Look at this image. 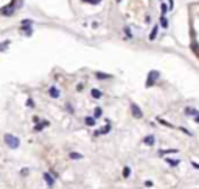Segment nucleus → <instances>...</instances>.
I'll list each match as a JSON object with an SVG mask.
<instances>
[{"mask_svg":"<svg viewBox=\"0 0 199 189\" xmlns=\"http://www.w3.org/2000/svg\"><path fill=\"white\" fill-rule=\"evenodd\" d=\"M5 142L9 148H17L19 145H20L19 138H16V136H13V134H5Z\"/></svg>","mask_w":199,"mask_h":189,"instance_id":"1","label":"nucleus"},{"mask_svg":"<svg viewBox=\"0 0 199 189\" xmlns=\"http://www.w3.org/2000/svg\"><path fill=\"white\" fill-rule=\"evenodd\" d=\"M157 78H159V72H156V71H151V72H149L148 80H146V86H148V88H151V86L156 83V80H157Z\"/></svg>","mask_w":199,"mask_h":189,"instance_id":"2","label":"nucleus"},{"mask_svg":"<svg viewBox=\"0 0 199 189\" xmlns=\"http://www.w3.org/2000/svg\"><path fill=\"white\" fill-rule=\"evenodd\" d=\"M131 111H132V114H134L135 119H142V117H143V112L140 111V108H138L135 103H131Z\"/></svg>","mask_w":199,"mask_h":189,"instance_id":"3","label":"nucleus"},{"mask_svg":"<svg viewBox=\"0 0 199 189\" xmlns=\"http://www.w3.org/2000/svg\"><path fill=\"white\" fill-rule=\"evenodd\" d=\"M48 92H50V97H53V98H58L59 95H61V92H59V89L56 88V86H51Z\"/></svg>","mask_w":199,"mask_h":189,"instance_id":"4","label":"nucleus"},{"mask_svg":"<svg viewBox=\"0 0 199 189\" xmlns=\"http://www.w3.org/2000/svg\"><path fill=\"white\" fill-rule=\"evenodd\" d=\"M44 180L47 181L48 186H53V184H55V178H53L51 174H48V172H45V174H44Z\"/></svg>","mask_w":199,"mask_h":189,"instance_id":"5","label":"nucleus"},{"mask_svg":"<svg viewBox=\"0 0 199 189\" xmlns=\"http://www.w3.org/2000/svg\"><path fill=\"white\" fill-rule=\"evenodd\" d=\"M154 142H156V138L152 134H148L146 138L143 139V144L145 145H154Z\"/></svg>","mask_w":199,"mask_h":189,"instance_id":"6","label":"nucleus"},{"mask_svg":"<svg viewBox=\"0 0 199 189\" xmlns=\"http://www.w3.org/2000/svg\"><path fill=\"white\" fill-rule=\"evenodd\" d=\"M13 13H14V8H13V5H9V6H6V8L2 9V14H5V16H11Z\"/></svg>","mask_w":199,"mask_h":189,"instance_id":"7","label":"nucleus"},{"mask_svg":"<svg viewBox=\"0 0 199 189\" xmlns=\"http://www.w3.org/2000/svg\"><path fill=\"white\" fill-rule=\"evenodd\" d=\"M184 112H185V114H187V116H196V114H198V109H194V108H190V106H187V108L184 109Z\"/></svg>","mask_w":199,"mask_h":189,"instance_id":"8","label":"nucleus"},{"mask_svg":"<svg viewBox=\"0 0 199 189\" xmlns=\"http://www.w3.org/2000/svg\"><path fill=\"white\" fill-rule=\"evenodd\" d=\"M157 31H159L157 25H154V27H152V30H151V35H149V41H154L156 36H157Z\"/></svg>","mask_w":199,"mask_h":189,"instance_id":"9","label":"nucleus"},{"mask_svg":"<svg viewBox=\"0 0 199 189\" xmlns=\"http://www.w3.org/2000/svg\"><path fill=\"white\" fill-rule=\"evenodd\" d=\"M44 127H48V122H41V124H36V127H34V131H41V130H44Z\"/></svg>","mask_w":199,"mask_h":189,"instance_id":"10","label":"nucleus"},{"mask_svg":"<svg viewBox=\"0 0 199 189\" xmlns=\"http://www.w3.org/2000/svg\"><path fill=\"white\" fill-rule=\"evenodd\" d=\"M97 124V119L92 117V116H89V117H86V125H89V127H92V125Z\"/></svg>","mask_w":199,"mask_h":189,"instance_id":"11","label":"nucleus"},{"mask_svg":"<svg viewBox=\"0 0 199 189\" xmlns=\"http://www.w3.org/2000/svg\"><path fill=\"white\" fill-rule=\"evenodd\" d=\"M90 94H92V97H94V98H101V95H103L100 89H92Z\"/></svg>","mask_w":199,"mask_h":189,"instance_id":"12","label":"nucleus"},{"mask_svg":"<svg viewBox=\"0 0 199 189\" xmlns=\"http://www.w3.org/2000/svg\"><path fill=\"white\" fill-rule=\"evenodd\" d=\"M20 30L24 31L25 36H31V35H33V28H31V27H30V28H28V27H20Z\"/></svg>","mask_w":199,"mask_h":189,"instance_id":"13","label":"nucleus"},{"mask_svg":"<svg viewBox=\"0 0 199 189\" xmlns=\"http://www.w3.org/2000/svg\"><path fill=\"white\" fill-rule=\"evenodd\" d=\"M31 25H33L31 19H24V21H22V24H20V27H31Z\"/></svg>","mask_w":199,"mask_h":189,"instance_id":"14","label":"nucleus"},{"mask_svg":"<svg viewBox=\"0 0 199 189\" xmlns=\"http://www.w3.org/2000/svg\"><path fill=\"white\" fill-rule=\"evenodd\" d=\"M97 78H100V80H107V78H111V75H106V74H101V72H97Z\"/></svg>","mask_w":199,"mask_h":189,"instance_id":"15","label":"nucleus"},{"mask_svg":"<svg viewBox=\"0 0 199 189\" xmlns=\"http://www.w3.org/2000/svg\"><path fill=\"white\" fill-rule=\"evenodd\" d=\"M167 153H177V150L176 148H170V150H160V156H163V155Z\"/></svg>","mask_w":199,"mask_h":189,"instance_id":"16","label":"nucleus"},{"mask_svg":"<svg viewBox=\"0 0 199 189\" xmlns=\"http://www.w3.org/2000/svg\"><path fill=\"white\" fill-rule=\"evenodd\" d=\"M109 130H111V125H106L104 128L98 130V133H100V134H106V133H109Z\"/></svg>","mask_w":199,"mask_h":189,"instance_id":"17","label":"nucleus"},{"mask_svg":"<svg viewBox=\"0 0 199 189\" xmlns=\"http://www.w3.org/2000/svg\"><path fill=\"white\" fill-rule=\"evenodd\" d=\"M69 156H70L72 160H81V158H82V155H79V153H75V152H72V153L69 155Z\"/></svg>","mask_w":199,"mask_h":189,"instance_id":"18","label":"nucleus"},{"mask_svg":"<svg viewBox=\"0 0 199 189\" xmlns=\"http://www.w3.org/2000/svg\"><path fill=\"white\" fill-rule=\"evenodd\" d=\"M129 175H131V167H125L123 169V177L125 178H129Z\"/></svg>","mask_w":199,"mask_h":189,"instance_id":"19","label":"nucleus"},{"mask_svg":"<svg viewBox=\"0 0 199 189\" xmlns=\"http://www.w3.org/2000/svg\"><path fill=\"white\" fill-rule=\"evenodd\" d=\"M165 161H167L168 164H171V166H177L179 164V160H170V158H165Z\"/></svg>","mask_w":199,"mask_h":189,"instance_id":"20","label":"nucleus"},{"mask_svg":"<svg viewBox=\"0 0 199 189\" xmlns=\"http://www.w3.org/2000/svg\"><path fill=\"white\" fill-rule=\"evenodd\" d=\"M160 24H162V27H163V28H167V27H168V22H167V17H165V16H162Z\"/></svg>","mask_w":199,"mask_h":189,"instance_id":"21","label":"nucleus"},{"mask_svg":"<svg viewBox=\"0 0 199 189\" xmlns=\"http://www.w3.org/2000/svg\"><path fill=\"white\" fill-rule=\"evenodd\" d=\"M8 45H9V41H5V42H2V44H0V52H3L6 47H8Z\"/></svg>","mask_w":199,"mask_h":189,"instance_id":"22","label":"nucleus"},{"mask_svg":"<svg viewBox=\"0 0 199 189\" xmlns=\"http://www.w3.org/2000/svg\"><path fill=\"white\" fill-rule=\"evenodd\" d=\"M26 106H28V108H34V102H33V98H28V100H26Z\"/></svg>","mask_w":199,"mask_h":189,"instance_id":"23","label":"nucleus"},{"mask_svg":"<svg viewBox=\"0 0 199 189\" xmlns=\"http://www.w3.org/2000/svg\"><path fill=\"white\" fill-rule=\"evenodd\" d=\"M157 120H159V124H162V125H167V127H173V125L168 124L167 120H163V119H157Z\"/></svg>","mask_w":199,"mask_h":189,"instance_id":"24","label":"nucleus"},{"mask_svg":"<svg viewBox=\"0 0 199 189\" xmlns=\"http://www.w3.org/2000/svg\"><path fill=\"white\" fill-rule=\"evenodd\" d=\"M100 116H101V108H97V109H95V114H94V117L97 119V117H100Z\"/></svg>","mask_w":199,"mask_h":189,"instance_id":"25","label":"nucleus"},{"mask_svg":"<svg viewBox=\"0 0 199 189\" xmlns=\"http://www.w3.org/2000/svg\"><path fill=\"white\" fill-rule=\"evenodd\" d=\"M191 49H193V50L196 52V53H199V47H198V44H196V42H193V44H191Z\"/></svg>","mask_w":199,"mask_h":189,"instance_id":"26","label":"nucleus"},{"mask_svg":"<svg viewBox=\"0 0 199 189\" xmlns=\"http://www.w3.org/2000/svg\"><path fill=\"white\" fill-rule=\"evenodd\" d=\"M160 8H162V14H165V13L168 11V6L165 5V3H162V6H160Z\"/></svg>","mask_w":199,"mask_h":189,"instance_id":"27","label":"nucleus"},{"mask_svg":"<svg viewBox=\"0 0 199 189\" xmlns=\"http://www.w3.org/2000/svg\"><path fill=\"white\" fill-rule=\"evenodd\" d=\"M181 131H182V133H185V134H187V136H191V134H193V133H190V131H188L187 128H184V127L181 128Z\"/></svg>","mask_w":199,"mask_h":189,"instance_id":"28","label":"nucleus"},{"mask_svg":"<svg viewBox=\"0 0 199 189\" xmlns=\"http://www.w3.org/2000/svg\"><path fill=\"white\" fill-rule=\"evenodd\" d=\"M125 33H126V36H129V38H132V33H131V30H129V28H125Z\"/></svg>","mask_w":199,"mask_h":189,"instance_id":"29","label":"nucleus"},{"mask_svg":"<svg viewBox=\"0 0 199 189\" xmlns=\"http://www.w3.org/2000/svg\"><path fill=\"white\" fill-rule=\"evenodd\" d=\"M84 2H87V3H94V5H97V3H100V0H84Z\"/></svg>","mask_w":199,"mask_h":189,"instance_id":"30","label":"nucleus"},{"mask_svg":"<svg viewBox=\"0 0 199 189\" xmlns=\"http://www.w3.org/2000/svg\"><path fill=\"white\" fill-rule=\"evenodd\" d=\"M145 184H146V186H148V188H152V184H154V183H152V181H149V180H148V181H146V183H145Z\"/></svg>","mask_w":199,"mask_h":189,"instance_id":"31","label":"nucleus"},{"mask_svg":"<svg viewBox=\"0 0 199 189\" xmlns=\"http://www.w3.org/2000/svg\"><path fill=\"white\" fill-rule=\"evenodd\" d=\"M67 111H69V112H73V108H72V105H67Z\"/></svg>","mask_w":199,"mask_h":189,"instance_id":"32","label":"nucleus"},{"mask_svg":"<svg viewBox=\"0 0 199 189\" xmlns=\"http://www.w3.org/2000/svg\"><path fill=\"white\" fill-rule=\"evenodd\" d=\"M82 88H84L82 85H78V86H76V89H78V91H82Z\"/></svg>","mask_w":199,"mask_h":189,"instance_id":"33","label":"nucleus"},{"mask_svg":"<svg viewBox=\"0 0 199 189\" xmlns=\"http://www.w3.org/2000/svg\"><path fill=\"white\" fill-rule=\"evenodd\" d=\"M28 174V169H22V175H26Z\"/></svg>","mask_w":199,"mask_h":189,"instance_id":"34","label":"nucleus"},{"mask_svg":"<svg viewBox=\"0 0 199 189\" xmlns=\"http://www.w3.org/2000/svg\"><path fill=\"white\" fill-rule=\"evenodd\" d=\"M191 164H193V167H196V169H199V164H198V162H191Z\"/></svg>","mask_w":199,"mask_h":189,"instance_id":"35","label":"nucleus"},{"mask_svg":"<svg viewBox=\"0 0 199 189\" xmlns=\"http://www.w3.org/2000/svg\"><path fill=\"white\" fill-rule=\"evenodd\" d=\"M194 120H196L198 124H199V112H198V114H196V119H194Z\"/></svg>","mask_w":199,"mask_h":189,"instance_id":"36","label":"nucleus"},{"mask_svg":"<svg viewBox=\"0 0 199 189\" xmlns=\"http://www.w3.org/2000/svg\"><path fill=\"white\" fill-rule=\"evenodd\" d=\"M117 2H121V0H117Z\"/></svg>","mask_w":199,"mask_h":189,"instance_id":"37","label":"nucleus"}]
</instances>
